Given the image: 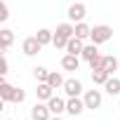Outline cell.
Wrapping results in <instances>:
<instances>
[{
    "label": "cell",
    "instance_id": "1",
    "mask_svg": "<svg viewBox=\"0 0 120 120\" xmlns=\"http://www.w3.org/2000/svg\"><path fill=\"white\" fill-rule=\"evenodd\" d=\"M75 35V26L71 24V21H66V24H59L56 26V31H54V47L56 49H66V45H68V40Z\"/></svg>",
    "mask_w": 120,
    "mask_h": 120
},
{
    "label": "cell",
    "instance_id": "2",
    "mask_svg": "<svg viewBox=\"0 0 120 120\" xmlns=\"http://www.w3.org/2000/svg\"><path fill=\"white\" fill-rule=\"evenodd\" d=\"M111 38H113V28H111V26H106V24L94 26V28H92V33H90V40H92L94 45H104V42H108Z\"/></svg>",
    "mask_w": 120,
    "mask_h": 120
},
{
    "label": "cell",
    "instance_id": "3",
    "mask_svg": "<svg viewBox=\"0 0 120 120\" xmlns=\"http://www.w3.org/2000/svg\"><path fill=\"white\" fill-rule=\"evenodd\" d=\"M52 118V111H49V106L47 104H35L33 108H31V120H49Z\"/></svg>",
    "mask_w": 120,
    "mask_h": 120
},
{
    "label": "cell",
    "instance_id": "4",
    "mask_svg": "<svg viewBox=\"0 0 120 120\" xmlns=\"http://www.w3.org/2000/svg\"><path fill=\"white\" fill-rule=\"evenodd\" d=\"M85 108H87V106H85V99L68 97V101H66V113H71V115H80Z\"/></svg>",
    "mask_w": 120,
    "mask_h": 120
},
{
    "label": "cell",
    "instance_id": "5",
    "mask_svg": "<svg viewBox=\"0 0 120 120\" xmlns=\"http://www.w3.org/2000/svg\"><path fill=\"white\" fill-rule=\"evenodd\" d=\"M85 14H87V7H85L82 3H73V5L68 7V19H71V21H75V24H78V21H82V19H85Z\"/></svg>",
    "mask_w": 120,
    "mask_h": 120
},
{
    "label": "cell",
    "instance_id": "6",
    "mask_svg": "<svg viewBox=\"0 0 120 120\" xmlns=\"http://www.w3.org/2000/svg\"><path fill=\"white\" fill-rule=\"evenodd\" d=\"M21 49H24V54H26V56H33V54H38V52L42 49V45H40V40L33 35V38H26V40H24Z\"/></svg>",
    "mask_w": 120,
    "mask_h": 120
},
{
    "label": "cell",
    "instance_id": "7",
    "mask_svg": "<svg viewBox=\"0 0 120 120\" xmlns=\"http://www.w3.org/2000/svg\"><path fill=\"white\" fill-rule=\"evenodd\" d=\"M35 97H38V101H49V99L54 97V87H52L49 82H38Z\"/></svg>",
    "mask_w": 120,
    "mask_h": 120
},
{
    "label": "cell",
    "instance_id": "8",
    "mask_svg": "<svg viewBox=\"0 0 120 120\" xmlns=\"http://www.w3.org/2000/svg\"><path fill=\"white\" fill-rule=\"evenodd\" d=\"M85 106L92 108V111L99 108V106H101V92H99V90H87V92H85Z\"/></svg>",
    "mask_w": 120,
    "mask_h": 120
},
{
    "label": "cell",
    "instance_id": "9",
    "mask_svg": "<svg viewBox=\"0 0 120 120\" xmlns=\"http://www.w3.org/2000/svg\"><path fill=\"white\" fill-rule=\"evenodd\" d=\"M64 92H66L68 97H78V94L82 92V82H80V80H75V78H71V80H66V82H64Z\"/></svg>",
    "mask_w": 120,
    "mask_h": 120
},
{
    "label": "cell",
    "instance_id": "10",
    "mask_svg": "<svg viewBox=\"0 0 120 120\" xmlns=\"http://www.w3.org/2000/svg\"><path fill=\"white\" fill-rule=\"evenodd\" d=\"M47 106H49L52 115H61V113L66 111V101H64L61 97H52V99L47 101Z\"/></svg>",
    "mask_w": 120,
    "mask_h": 120
},
{
    "label": "cell",
    "instance_id": "11",
    "mask_svg": "<svg viewBox=\"0 0 120 120\" xmlns=\"http://www.w3.org/2000/svg\"><path fill=\"white\" fill-rule=\"evenodd\" d=\"M82 49H85V45H82V38H78V35H73L66 45V54H82Z\"/></svg>",
    "mask_w": 120,
    "mask_h": 120
},
{
    "label": "cell",
    "instance_id": "12",
    "mask_svg": "<svg viewBox=\"0 0 120 120\" xmlns=\"http://www.w3.org/2000/svg\"><path fill=\"white\" fill-rule=\"evenodd\" d=\"M12 42H14V33H12L10 28H3V31H0V49L7 52V49L12 47Z\"/></svg>",
    "mask_w": 120,
    "mask_h": 120
},
{
    "label": "cell",
    "instance_id": "13",
    "mask_svg": "<svg viewBox=\"0 0 120 120\" xmlns=\"http://www.w3.org/2000/svg\"><path fill=\"white\" fill-rule=\"evenodd\" d=\"M78 66H80L78 54H66V56L61 59V68H64V71H78Z\"/></svg>",
    "mask_w": 120,
    "mask_h": 120
},
{
    "label": "cell",
    "instance_id": "14",
    "mask_svg": "<svg viewBox=\"0 0 120 120\" xmlns=\"http://www.w3.org/2000/svg\"><path fill=\"white\" fill-rule=\"evenodd\" d=\"M12 92H14V87H12L10 82H5V80H0V99H3V104L12 101Z\"/></svg>",
    "mask_w": 120,
    "mask_h": 120
},
{
    "label": "cell",
    "instance_id": "15",
    "mask_svg": "<svg viewBox=\"0 0 120 120\" xmlns=\"http://www.w3.org/2000/svg\"><path fill=\"white\" fill-rule=\"evenodd\" d=\"M35 38L40 40V45L45 47V45H49V42H54V33L49 31V28H40L38 33H35Z\"/></svg>",
    "mask_w": 120,
    "mask_h": 120
},
{
    "label": "cell",
    "instance_id": "16",
    "mask_svg": "<svg viewBox=\"0 0 120 120\" xmlns=\"http://www.w3.org/2000/svg\"><path fill=\"white\" fill-rule=\"evenodd\" d=\"M104 90L111 94V97H115V94H120V80L118 78H108L106 82H104Z\"/></svg>",
    "mask_w": 120,
    "mask_h": 120
},
{
    "label": "cell",
    "instance_id": "17",
    "mask_svg": "<svg viewBox=\"0 0 120 120\" xmlns=\"http://www.w3.org/2000/svg\"><path fill=\"white\" fill-rule=\"evenodd\" d=\"M85 61H92V59H97L99 56V49H97V45L94 42H90V45H85V49H82V54H80Z\"/></svg>",
    "mask_w": 120,
    "mask_h": 120
},
{
    "label": "cell",
    "instance_id": "18",
    "mask_svg": "<svg viewBox=\"0 0 120 120\" xmlns=\"http://www.w3.org/2000/svg\"><path fill=\"white\" fill-rule=\"evenodd\" d=\"M108 78H111V73H108L106 68H101V71H92V80H94V85H104Z\"/></svg>",
    "mask_w": 120,
    "mask_h": 120
},
{
    "label": "cell",
    "instance_id": "19",
    "mask_svg": "<svg viewBox=\"0 0 120 120\" xmlns=\"http://www.w3.org/2000/svg\"><path fill=\"white\" fill-rule=\"evenodd\" d=\"M90 33H92V28H90L85 21H78V24H75V35H78V38L85 40V38H90Z\"/></svg>",
    "mask_w": 120,
    "mask_h": 120
},
{
    "label": "cell",
    "instance_id": "20",
    "mask_svg": "<svg viewBox=\"0 0 120 120\" xmlns=\"http://www.w3.org/2000/svg\"><path fill=\"white\" fill-rule=\"evenodd\" d=\"M33 75H35V80H38V82H47L49 71H47L45 66H35V68H33Z\"/></svg>",
    "mask_w": 120,
    "mask_h": 120
},
{
    "label": "cell",
    "instance_id": "21",
    "mask_svg": "<svg viewBox=\"0 0 120 120\" xmlns=\"http://www.w3.org/2000/svg\"><path fill=\"white\" fill-rule=\"evenodd\" d=\"M47 82H49V85H52V87L56 90V87H64V82H66V80L61 78V73H49V78H47Z\"/></svg>",
    "mask_w": 120,
    "mask_h": 120
},
{
    "label": "cell",
    "instance_id": "22",
    "mask_svg": "<svg viewBox=\"0 0 120 120\" xmlns=\"http://www.w3.org/2000/svg\"><path fill=\"white\" fill-rule=\"evenodd\" d=\"M90 68L92 71H101V68H106V56H97V59H92V61H90Z\"/></svg>",
    "mask_w": 120,
    "mask_h": 120
},
{
    "label": "cell",
    "instance_id": "23",
    "mask_svg": "<svg viewBox=\"0 0 120 120\" xmlns=\"http://www.w3.org/2000/svg\"><path fill=\"white\" fill-rule=\"evenodd\" d=\"M26 99V92L21 90V87H14V92H12V104H21Z\"/></svg>",
    "mask_w": 120,
    "mask_h": 120
},
{
    "label": "cell",
    "instance_id": "24",
    "mask_svg": "<svg viewBox=\"0 0 120 120\" xmlns=\"http://www.w3.org/2000/svg\"><path fill=\"white\" fill-rule=\"evenodd\" d=\"M118 66H120V61H118L115 56H106V71H108L111 75H113V71H115Z\"/></svg>",
    "mask_w": 120,
    "mask_h": 120
},
{
    "label": "cell",
    "instance_id": "25",
    "mask_svg": "<svg viewBox=\"0 0 120 120\" xmlns=\"http://www.w3.org/2000/svg\"><path fill=\"white\" fill-rule=\"evenodd\" d=\"M7 17H10V7H7V3H0V21H7Z\"/></svg>",
    "mask_w": 120,
    "mask_h": 120
},
{
    "label": "cell",
    "instance_id": "26",
    "mask_svg": "<svg viewBox=\"0 0 120 120\" xmlns=\"http://www.w3.org/2000/svg\"><path fill=\"white\" fill-rule=\"evenodd\" d=\"M0 73H7V59H5V54H3V61H0Z\"/></svg>",
    "mask_w": 120,
    "mask_h": 120
},
{
    "label": "cell",
    "instance_id": "27",
    "mask_svg": "<svg viewBox=\"0 0 120 120\" xmlns=\"http://www.w3.org/2000/svg\"><path fill=\"white\" fill-rule=\"evenodd\" d=\"M49 120H61V118H59V115H52V118H49Z\"/></svg>",
    "mask_w": 120,
    "mask_h": 120
},
{
    "label": "cell",
    "instance_id": "28",
    "mask_svg": "<svg viewBox=\"0 0 120 120\" xmlns=\"http://www.w3.org/2000/svg\"><path fill=\"white\" fill-rule=\"evenodd\" d=\"M5 120H12V118H5Z\"/></svg>",
    "mask_w": 120,
    "mask_h": 120
}]
</instances>
